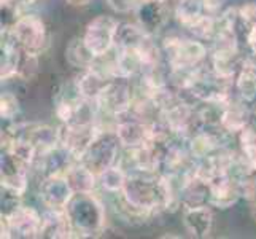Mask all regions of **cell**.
<instances>
[{
  "mask_svg": "<svg viewBox=\"0 0 256 239\" xmlns=\"http://www.w3.org/2000/svg\"><path fill=\"white\" fill-rule=\"evenodd\" d=\"M228 136L229 134L222 128H202L198 132H194L186 140L188 152L196 161L202 158H207L226 147L223 142Z\"/></svg>",
  "mask_w": 256,
  "mask_h": 239,
  "instance_id": "5bb4252c",
  "label": "cell"
},
{
  "mask_svg": "<svg viewBox=\"0 0 256 239\" xmlns=\"http://www.w3.org/2000/svg\"><path fill=\"white\" fill-rule=\"evenodd\" d=\"M162 55L170 72H191L204 66L208 58V48L202 40L194 37L167 35L161 43Z\"/></svg>",
  "mask_w": 256,
  "mask_h": 239,
  "instance_id": "7a4b0ae2",
  "label": "cell"
},
{
  "mask_svg": "<svg viewBox=\"0 0 256 239\" xmlns=\"http://www.w3.org/2000/svg\"><path fill=\"white\" fill-rule=\"evenodd\" d=\"M38 55L24 51L21 48L20 64H18V78L21 80H30L38 72Z\"/></svg>",
  "mask_w": 256,
  "mask_h": 239,
  "instance_id": "f1b7e54d",
  "label": "cell"
},
{
  "mask_svg": "<svg viewBox=\"0 0 256 239\" xmlns=\"http://www.w3.org/2000/svg\"><path fill=\"white\" fill-rule=\"evenodd\" d=\"M74 196V190L70 187L64 174H52L43 177L38 188V198L45 209L66 210L68 201Z\"/></svg>",
  "mask_w": 256,
  "mask_h": 239,
  "instance_id": "8fae6325",
  "label": "cell"
},
{
  "mask_svg": "<svg viewBox=\"0 0 256 239\" xmlns=\"http://www.w3.org/2000/svg\"><path fill=\"white\" fill-rule=\"evenodd\" d=\"M132 13H134L136 23L140 26V29L150 37L160 35L169 21L166 2H158V0H138Z\"/></svg>",
  "mask_w": 256,
  "mask_h": 239,
  "instance_id": "7c38bea8",
  "label": "cell"
},
{
  "mask_svg": "<svg viewBox=\"0 0 256 239\" xmlns=\"http://www.w3.org/2000/svg\"><path fill=\"white\" fill-rule=\"evenodd\" d=\"M40 237L46 239H70L74 237L72 226L66 215V210L46 209L43 212Z\"/></svg>",
  "mask_w": 256,
  "mask_h": 239,
  "instance_id": "ac0fdd59",
  "label": "cell"
},
{
  "mask_svg": "<svg viewBox=\"0 0 256 239\" xmlns=\"http://www.w3.org/2000/svg\"><path fill=\"white\" fill-rule=\"evenodd\" d=\"M239 18L240 28H245L246 32L253 24H256V2H246L245 5L239 7Z\"/></svg>",
  "mask_w": 256,
  "mask_h": 239,
  "instance_id": "4dcf8cb0",
  "label": "cell"
},
{
  "mask_svg": "<svg viewBox=\"0 0 256 239\" xmlns=\"http://www.w3.org/2000/svg\"><path fill=\"white\" fill-rule=\"evenodd\" d=\"M67 2L72 5H86V4H90V0H67Z\"/></svg>",
  "mask_w": 256,
  "mask_h": 239,
  "instance_id": "e575fe53",
  "label": "cell"
},
{
  "mask_svg": "<svg viewBox=\"0 0 256 239\" xmlns=\"http://www.w3.org/2000/svg\"><path fill=\"white\" fill-rule=\"evenodd\" d=\"M146 37L137 23L120 21L114 35V50H138Z\"/></svg>",
  "mask_w": 256,
  "mask_h": 239,
  "instance_id": "44dd1931",
  "label": "cell"
},
{
  "mask_svg": "<svg viewBox=\"0 0 256 239\" xmlns=\"http://www.w3.org/2000/svg\"><path fill=\"white\" fill-rule=\"evenodd\" d=\"M21 7L16 5L13 0H2L0 2V28H2V32H10L13 29V26L16 24V21L20 20L21 16Z\"/></svg>",
  "mask_w": 256,
  "mask_h": 239,
  "instance_id": "83f0119b",
  "label": "cell"
},
{
  "mask_svg": "<svg viewBox=\"0 0 256 239\" xmlns=\"http://www.w3.org/2000/svg\"><path fill=\"white\" fill-rule=\"evenodd\" d=\"M118 20L110 15H99L86 24L83 42L96 58H105L114 51V35H116Z\"/></svg>",
  "mask_w": 256,
  "mask_h": 239,
  "instance_id": "5b68a950",
  "label": "cell"
},
{
  "mask_svg": "<svg viewBox=\"0 0 256 239\" xmlns=\"http://www.w3.org/2000/svg\"><path fill=\"white\" fill-rule=\"evenodd\" d=\"M216 18L208 16V15H202L198 21H194L186 31L192 35L194 39H199L202 42H212L216 35Z\"/></svg>",
  "mask_w": 256,
  "mask_h": 239,
  "instance_id": "484cf974",
  "label": "cell"
},
{
  "mask_svg": "<svg viewBox=\"0 0 256 239\" xmlns=\"http://www.w3.org/2000/svg\"><path fill=\"white\" fill-rule=\"evenodd\" d=\"M158 2H167V0H158Z\"/></svg>",
  "mask_w": 256,
  "mask_h": 239,
  "instance_id": "d590c367",
  "label": "cell"
},
{
  "mask_svg": "<svg viewBox=\"0 0 256 239\" xmlns=\"http://www.w3.org/2000/svg\"><path fill=\"white\" fill-rule=\"evenodd\" d=\"M121 150L122 147L116 134H114V129L100 126V131L97 132L91 145L86 148L80 161L99 175L105 169H108V167L120 164Z\"/></svg>",
  "mask_w": 256,
  "mask_h": 239,
  "instance_id": "3957f363",
  "label": "cell"
},
{
  "mask_svg": "<svg viewBox=\"0 0 256 239\" xmlns=\"http://www.w3.org/2000/svg\"><path fill=\"white\" fill-rule=\"evenodd\" d=\"M204 15V0H175L174 16L183 29L198 21Z\"/></svg>",
  "mask_w": 256,
  "mask_h": 239,
  "instance_id": "cb8c5ba5",
  "label": "cell"
},
{
  "mask_svg": "<svg viewBox=\"0 0 256 239\" xmlns=\"http://www.w3.org/2000/svg\"><path fill=\"white\" fill-rule=\"evenodd\" d=\"M100 131L99 121L97 123H80L72 121L59 126V144L62 148L72 155L76 161L86 152V148L91 145L97 132Z\"/></svg>",
  "mask_w": 256,
  "mask_h": 239,
  "instance_id": "52a82bcc",
  "label": "cell"
},
{
  "mask_svg": "<svg viewBox=\"0 0 256 239\" xmlns=\"http://www.w3.org/2000/svg\"><path fill=\"white\" fill-rule=\"evenodd\" d=\"M64 175L67 177L74 193H94L99 187L97 174L82 161H74L66 169Z\"/></svg>",
  "mask_w": 256,
  "mask_h": 239,
  "instance_id": "d6986e66",
  "label": "cell"
},
{
  "mask_svg": "<svg viewBox=\"0 0 256 239\" xmlns=\"http://www.w3.org/2000/svg\"><path fill=\"white\" fill-rule=\"evenodd\" d=\"M29 171L30 167L18 159L8 150H2L0 158V183L2 190L14 194L18 198H22V194L28 191L29 185Z\"/></svg>",
  "mask_w": 256,
  "mask_h": 239,
  "instance_id": "ba28073f",
  "label": "cell"
},
{
  "mask_svg": "<svg viewBox=\"0 0 256 239\" xmlns=\"http://www.w3.org/2000/svg\"><path fill=\"white\" fill-rule=\"evenodd\" d=\"M128 174L129 172L121 164H114L97 175V179H99V187L108 194L121 193L124 190Z\"/></svg>",
  "mask_w": 256,
  "mask_h": 239,
  "instance_id": "d4e9b609",
  "label": "cell"
},
{
  "mask_svg": "<svg viewBox=\"0 0 256 239\" xmlns=\"http://www.w3.org/2000/svg\"><path fill=\"white\" fill-rule=\"evenodd\" d=\"M250 123V110L246 107V102L242 99H232L226 105H223L222 117H220V128L229 136H237L240 131H244Z\"/></svg>",
  "mask_w": 256,
  "mask_h": 239,
  "instance_id": "2e32d148",
  "label": "cell"
},
{
  "mask_svg": "<svg viewBox=\"0 0 256 239\" xmlns=\"http://www.w3.org/2000/svg\"><path fill=\"white\" fill-rule=\"evenodd\" d=\"M245 45L248 51L256 53V24H253L252 28L245 32Z\"/></svg>",
  "mask_w": 256,
  "mask_h": 239,
  "instance_id": "d6a6232c",
  "label": "cell"
},
{
  "mask_svg": "<svg viewBox=\"0 0 256 239\" xmlns=\"http://www.w3.org/2000/svg\"><path fill=\"white\" fill-rule=\"evenodd\" d=\"M223 10H224L223 0H204V15L218 18Z\"/></svg>",
  "mask_w": 256,
  "mask_h": 239,
  "instance_id": "1f68e13d",
  "label": "cell"
},
{
  "mask_svg": "<svg viewBox=\"0 0 256 239\" xmlns=\"http://www.w3.org/2000/svg\"><path fill=\"white\" fill-rule=\"evenodd\" d=\"M110 80L113 78L105 77L99 69L91 67L86 70H80V74L76 75L74 82V88H75V93L80 96L82 99L96 102Z\"/></svg>",
  "mask_w": 256,
  "mask_h": 239,
  "instance_id": "e0dca14e",
  "label": "cell"
},
{
  "mask_svg": "<svg viewBox=\"0 0 256 239\" xmlns=\"http://www.w3.org/2000/svg\"><path fill=\"white\" fill-rule=\"evenodd\" d=\"M237 182H239L242 199L254 202L256 201V174H244L240 177H237Z\"/></svg>",
  "mask_w": 256,
  "mask_h": 239,
  "instance_id": "f546056e",
  "label": "cell"
},
{
  "mask_svg": "<svg viewBox=\"0 0 256 239\" xmlns=\"http://www.w3.org/2000/svg\"><path fill=\"white\" fill-rule=\"evenodd\" d=\"M134 91L126 78H113L104 88L99 99L96 101L97 110L100 118H110L116 121L130 112L132 102H134Z\"/></svg>",
  "mask_w": 256,
  "mask_h": 239,
  "instance_id": "277c9868",
  "label": "cell"
},
{
  "mask_svg": "<svg viewBox=\"0 0 256 239\" xmlns=\"http://www.w3.org/2000/svg\"><path fill=\"white\" fill-rule=\"evenodd\" d=\"M21 113V104L18 96L12 91H5L0 96V117L6 123H13Z\"/></svg>",
  "mask_w": 256,
  "mask_h": 239,
  "instance_id": "4316f807",
  "label": "cell"
},
{
  "mask_svg": "<svg viewBox=\"0 0 256 239\" xmlns=\"http://www.w3.org/2000/svg\"><path fill=\"white\" fill-rule=\"evenodd\" d=\"M8 225H10L12 237H22V239H32L40 237V229L43 222V214L26 204H18L10 212L2 214Z\"/></svg>",
  "mask_w": 256,
  "mask_h": 239,
  "instance_id": "30bf717a",
  "label": "cell"
},
{
  "mask_svg": "<svg viewBox=\"0 0 256 239\" xmlns=\"http://www.w3.org/2000/svg\"><path fill=\"white\" fill-rule=\"evenodd\" d=\"M20 56L21 47L18 45L10 32H2V69H0V78L4 82L18 78Z\"/></svg>",
  "mask_w": 256,
  "mask_h": 239,
  "instance_id": "ffe728a7",
  "label": "cell"
},
{
  "mask_svg": "<svg viewBox=\"0 0 256 239\" xmlns=\"http://www.w3.org/2000/svg\"><path fill=\"white\" fill-rule=\"evenodd\" d=\"M114 134H116L122 150H134L148 144L153 137L152 123H146L128 113L118 118L113 125Z\"/></svg>",
  "mask_w": 256,
  "mask_h": 239,
  "instance_id": "9c48e42d",
  "label": "cell"
},
{
  "mask_svg": "<svg viewBox=\"0 0 256 239\" xmlns=\"http://www.w3.org/2000/svg\"><path fill=\"white\" fill-rule=\"evenodd\" d=\"M10 34L24 51L34 53V55L40 56L48 45L46 24L38 15H21Z\"/></svg>",
  "mask_w": 256,
  "mask_h": 239,
  "instance_id": "8992f818",
  "label": "cell"
},
{
  "mask_svg": "<svg viewBox=\"0 0 256 239\" xmlns=\"http://www.w3.org/2000/svg\"><path fill=\"white\" fill-rule=\"evenodd\" d=\"M234 90L237 97L246 104L256 101V69L242 66L234 78Z\"/></svg>",
  "mask_w": 256,
  "mask_h": 239,
  "instance_id": "603a6c76",
  "label": "cell"
},
{
  "mask_svg": "<svg viewBox=\"0 0 256 239\" xmlns=\"http://www.w3.org/2000/svg\"><path fill=\"white\" fill-rule=\"evenodd\" d=\"M13 2L22 8V7H30V5H34L35 2H37V0H13Z\"/></svg>",
  "mask_w": 256,
  "mask_h": 239,
  "instance_id": "836d02e7",
  "label": "cell"
},
{
  "mask_svg": "<svg viewBox=\"0 0 256 239\" xmlns=\"http://www.w3.org/2000/svg\"><path fill=\"white\" fill-rule=\"evenodd\" d=\"M182 222L191 237L206 239L210 236L214 229L215 217L212 206L208 204H198V206H186L182 212Z\"/></svg>",
  "mask_w": 256,
  "mask_h": 239,
  "instance_id": "9a60e30c",
  "label": "cell"
},
{
  "mask_svg": "<svg viewBox=\"0 0 256 239\" xmlns=\"http://www.w3.org/2000/svg\"><path fill=\"white\" fill-rule=\"evenodd\" d=\"M242 199L239 182L232 174H220L208 182V204L216 209H229Z\"/></svg>",
  "mask_w": 256,
  "mask_h": 239,
  "instance_id": "4fadbf2b",
  "label": "cell"
},
{
  "mask_svg": "<svg viewBox=\"0 0 256 239\" xmlns=\"http://www.w3.org/2000/svg\"><path fill=\"white\" fill-rule=\"evenodd\" d=\"M74 237L100 236L107 226V212L96 193H74L66 207Z\"/></svg>",
  "mask_w": 256,
  "mask_h": 239,
  "instance_id": "6da1fadb",
  "label": "cell"
},
{
  "mask_svg": "<svg viewBox=\"0 0 256 239\" xmlns=\"http://www.w3.org/2000/svg\"><path fill=\"white\" fill-rule=\"evenodd\" d=\"M66 59L70 66L78 70L91 69L97 61V58L86 48L83 37H74L68 42V45L66 47Z\"/></svg>",
  "mask_w": 256,
  "mask_h": 239,
  "instance_id": "7402d4cb",
  "label": "cell"
}]
</instances>
